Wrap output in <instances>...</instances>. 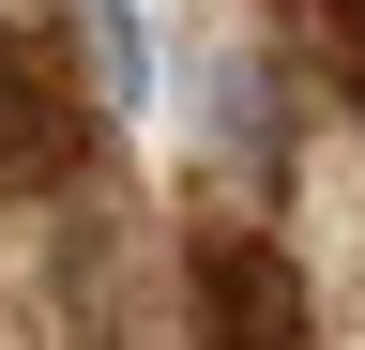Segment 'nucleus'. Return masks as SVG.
<instances>
[{
    "instance_id": "obj_1",
    "label": "nucleus",
    "mask_w": 365,
    "mask_h": 350,
    "mask_svg": "<svg viewBox=\"0 0 365 350\" xmlns=\"http://www.w3.org/2000/svg\"><path fill=\"white\" fill-rule=\"evenodd\" d=\"M76 31H91V61H107V107L153 92V61H137V16H122V0H76Z\"/></svg>"
}]
</instances>
